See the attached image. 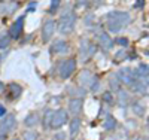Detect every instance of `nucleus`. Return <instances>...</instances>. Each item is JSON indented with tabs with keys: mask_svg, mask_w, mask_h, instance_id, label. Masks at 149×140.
Here are the masks:
<instances>
[{
	"mask_svg": "<svg viewBox=\"0 0 149 140\" xmlns=\"http://www.w3.org/2000/svg\"><path fill=\"white\" fill-rule=\"evenodd\" d=\"M131 18L128 15V12H124V10H113L107 15L106 20V25H107V30L112 33H118L121 31L124 27H127L130 24Z\"/></svg>",
	"mask_w": 149,
	"mask_h": 140,
	"instance_id": "nucleus-1",
	"label": "nucleus"
},
{
	"mask_svg": "<svg viewBox=\"0 0 149 140\" xmlns=\"http://www.w3.org/2000/svg\"><path fill=\"white\" fill-rule=\"evenodd\" d=\"M74 22H76V15H74L72 10H67L66 14H63L60 17V20H58V24H57L58 31L61 34L72 33L73 29H74Z\"/></svg>",
	"mask_w": 149,
	"mask_h": 140,
	"instance_id": "nucleus-2",
	"label": "nucleus"
},
{
	"mask_svg": "<svg viewBox=\"0 0 149 140\" xmlns=\"http://www.w3.org/2000/svg\"><path fill=\"white\" fill-rule=\"evenodd\" d=\"M78 82L81 85V88H88V90L91 91H97V88H98V81L97 78L90 72V70H82L79 75H78Z\"/></svg>",
	"mask_w": 149,
	"mask_h": 140,
	"instance_id": "nucleus-3",
	"label": "nucleus"
},
{
	"mask_svg": "<svg viewBox=\"0 0 149 140\" xmlns=\"http://www.w3.org/2000/svg\"><path fill=\"white\" fill-rule=\"evenodd\" d=\"M17 125V118L15 115H12V113H9V115H6L3 118V121L0 122V140H5L12 131H14Z\"/></svg>",
	"mask_w": 149,
	"mask_h": 140,
	"instance_id": "nucleus-4",
	"label": "nucleus"
},
{
	"mask_svg": "<svg viewBox=\"0 0 149 140\" xmlns=\"http://www.w3.org/2000/svg\"><path fill=\"white\" fill-rule=\"evenodd\" d=\"M74 69H76V60L74 58H67L64 61L60 63L58 66V75L61 79H69L72 73L74 72Z\"/></svg>",
	"mask_w": 149,
	"mask_h": 140,
	"instance_id": "nucleus-5",
	"label": "nucleus"
},
{
	"mask_svg": "<svg viewBox=\"0 0 149 140\" xmlns=\"http://www.w3.org/2000/svg\"><path fill=\"white\" fill-rule=\"evenodd\" d=\"M116 78L119 79V82L122 84H125V85H133L136 81H137V76H136V72L130 67H122L118 70L116 73Z\"/></svg>",
	"mask_w": 149,
	"mask_h": 140,
	"instance_id": "nucleus-6",
	"label": "nucleus"
},
{
	"mask_svg": "<svg viewBox=\"0 0 149 140\" xmlns=\"http://www.w3.org/2000/svg\"><path fill=\"white\" fill-rule=\"evenodd\" d=\"M69 119V113L66 109H58V110H54V115H52V121H51V128L54 130H58L61 128L63 125H66Z\"/></svg>",
	"mask_w": 149,
	"mask_h": 140,
	"instance_id": "nucleus-7",
	"label": "nucleus"
},
{
	"mask_svg": "<svg viewBox=\"0 0 149 140\" xmlns=\"http://www.w3.org/2000/svg\"><path fill=\"white\" fill-rule=\"evenodd\" d=\"M97 51V46L94 43H91L90 40L82 39L81 40V48H79V54H81V60L85 63L88 58H91Z\"/></svg>",
	"mask_w": 149,
	"mask_h": 140,
	"instance_id": "nucleus-8",
	"label": "nucleus"
},
{
	"mask_svg": "<svg viewBox=\"0 0 149 140\" xmlns=\"http://www.w3.org/2000/svg\"><path fill=\"white\" fill-rule=\"evenodd\" d=\"M55 21L54 20H48V21H45V24H43V27H42V40L43 42H49L52 39V36H54V33H55Z\"/></svg>",
	"mask_w": 149,
	"mask_h": 140,
	"instance_id": "nucleus-9",
	"label": "nucleus"
},
{
	"mask_svg": "<svg viewBox=\"0 0 149 140\" xmlns=\"http://www.w3.org/2000/svg\"><path fill=\"white\" fill-rule=\"evenodd\" d=\"M22 27H24V17H19L14 24L9 27V37L10 39H18L22 33Z\"/></svg>",
	"mask_w": 149,
	"mask_h": 140,
	"instance_id": "nucleus-10",
	"label": "nucleus"
},
{
	"mask_svg": "<svg viewBox=\"0 0 149 140\" xmlns=\"http://www.w3.org/2000/svg\"><path fill=\"white\" fill-rule=\"evenodd\" d=\"M69 112L76 118L82 112V98H70L69 100Z\"/></svg>",
	"mask_w": 149,
	"mask_h": 140,
	"instance_id": "nucleus-11",
	"label": "nucleus"
},
{
	"mask_svg": "<svg viewBox=\"0 0 149 140\" xmlns=\"http://www.w3.org/2000/svg\"><path fill=\"white\" fill-rule=\"evenodd\" d=\"M51 54H66L69 51V43L66 40H57L51 46Z\"/></svg>",
	"mask_w": 149,
	"mask_h": 140,
	"instance_id": "nucleus-12",
	"label": "nucleus"
},
{
	"mask_svg": "<svg viewBox=\"0 0 149 140\" xmlns=\"http://www.w3.org/2000/svg\"><path fill=\"white\" fill-rule=\"evenodd\" d=\"M81 119L76 116V118H73L72 121H70V125H69V134H70V140H74L76 139V136H78V133H79V130H81Z\"/></svg>",
	"mask_w": 149,
	"mask_h": 140,
	"instance_id": "nucleus-13",
	"label": "nucleus"
},
{
	"mask_svg": "<svg viewBox=\"0 0 149 140\" xmlns=\"http://www.w3.org/2000/svg\"><path fill=\"white\" fill-rule=\"evenodd\" d=\"M98 43H100V46L104 49V51H109L112 46H113V40L110 39V36L104 31H102L100 34H98Z\"/></svg>",
	"mask_w": 149,
	"mask_h": 140,
	"instance_id": "nucleus-14",
	"label": "nucleus"
},
{
	"mask_svg": "<svg viewBox=\"0 0 149 140\" xmlns=\"http://www.w3.org/2000/svg\"><path fill=\"white\" fill-rule=\"evenodd\" d=\"M37 124H39V115H37L36 112H31L27 115V118L24 119V125L29 127V128H33V127H36Z\"/></svg>",
	"mask_w": 149,
	"mask_h": 140,
	"instance_id": "nucleus-15",
	"label": "nucleus"
},
{
	"mask_svg": "<svg viewBox=\"0 0 149 140\" xmlns=\"http://www.w3.org/2000/svg\"><path fill=\"white\" fill-rule=\"evenodd\" d=\"M22 93V88L18 85V84H10L9 85V98H18Z\"/></svg>",
	"mask_w": 149,
	"mask_h": 140,
	"instance_id": "nucleus-16",
	"label": "nucleus"
},
{
	"mask_svg": "<svg viewBox=\"0 0 149 140\" xmlns=\"http://www.w3.org/2000/svg\"><path fill=\"white\" fill-rule=\"evenodd\" d=\"M116 125H118L116 119L112 116V115H107L106 119H104V122H103V128L107 130V131H110V130H115V128H116Z\"/></svg>",
	"mask_w": 149,
	"mask_h": 140,
	"instance_id": "nucleus-17",
	"label": "nucleus"
},
{
	"mask_svg": "<svg viewBox=\"0 0 149 140\" xmlns=\"http://www.w3.org/2000/svg\"><path fill=\"white\" fill-rule=\"evenodd\" d=\"M52 115H54V110H51V109H46L45 110V115H43V128L45 130H49L51 128V121H52Z\"/></svg>",
	"mask_w": 149,
	"mask_h": 140,
	"instance_id": "nucleus-18",
	"label": "nucleus"
},
{
	"mask_svg": "<svg viewBox=\"0 0 149 140\" xmlns=\"http://www.w3.org/2000/svg\"><path fill=\"white\" fill-rule=\"evenodd\" d=\"M118 103L121 106H127L130 103V94L125 90H119L118 91Z\"/></svg>",
	"mask_w": 149,
	"mask_h": 140,
	"instance_id": "nucleus-19",
	"label": "nucleus"
},
{
	"mask_svg": "<svg viewBox=\"0 0 149 140\" xmlns=\"http://www.w3.org/2000/svg\"><path fill=\"white\" fill-rule=\"evenodd\" d=\"M131 90H133L136 94H145V93H146V85L143 84V81L137 79V81L131 85Z\"/></svg>",
	"mask_w": 149,
	"mask_h": 140,
	"instance_id": "nucleus-20",
	"label": "nucleus"
},
{
	"mask_svg": "<svg viewBox=\"0 0 149 140\" xmlns=\"http://www.w3.org/2000/svg\"><path fill=\"white\" fill-rule=\"evenodd\" d=\"M136 76H137V79H140V81L146 79L148 76H149V66H146V64H140L139 69H137V73H136Z\"/></svg>",
	"mask_w": 149,
	"mask_h": 140,
	"instance_id": "nucleus-21",
	"label": "nucleus"
},
{
	"mask_svg": "<svg viewBox=\"0 0 149 140\" xmlns=\"http://www.w3.org/2000/svg\"><path fill=\"white\" fill-rule=\"evenodd\" d=\"M69 94L73 97V98H84L86 95V91L84 88H69Z\"/></svg>",
	"mask_w": 149,
	"mask_h": 140,
	"instance_id": "nucleus-22",
	"label": "nucleus"
},
{
	"mask_svg": "<svg viewBox=\"0 0 149 140\" xmlns=\"http://www.w3.org/2000/svg\"><path fill=\"white\" fill-rule=\"evenodd\" d=\"M109 85H110V90H112V91H116V93H118V91L121 90V82H119V79L116 78V75L110 78Z\"/></svg>",
	"mask_w": 149,
	"mask_h": 140,
	"instance_id": "nucleus-23",
	"label": "nucleus"
},
{
	"mask_svg": "<svg viewBox=\"0 0 149 140\" xmlns=\"http://www.w3.org/2000/svg\"><path fill=\"white\" fill-rule=\"evenodd\" d=\"M22 140H37V133L33 130H27L22 133Z\"/></svg>",
	"mask_w": 149,
	"mask_h": 140,
	"instance_id": "nucleus-24",
	"label": "nucleus"
},
{
	"mask_svg": "<svg viewBox=\"0 0 149 140\" xmlns=\"http://www.w3.org/2000/svg\"><path fill=\"white\" fill-rule=\"evenodd\" d=\"M9 43H10V37H9V34H5V36L0 37V49L8 48Z\"/></svg>",
	"mask_w": 149,
	"mask_h": 140,
	"instance_id": "nucleus-25",
	"label": "nucleus"
},
{
	"mask_svg": "<svg viewBox=\"0 0 149 140\" xmlns=\"http://www.w3.org/2000/svg\"><path fill=\"white\" fill-rule=\"evenodd\" d=\"M133 110H134L136 115H139V116H142V115H143V112H145L143 106H140L139 103H134V104H133Z\"/></svg>",
	"mask_w": 149,
	"mask_h": 140,
	"instance_id": "nucleus-26",
	"label": "nucleus"
},
{
	"mask_svg": "<svg viewBox=\"0 0 149 140\" xmlns=\"http://www.w3.org/2000/svg\"><path fill=\"white\" fill-rule=\"evenodd\" d=\"M103 100H106V103H112V101H113V95H112V93L110 91L104 93L103 94Z\"/></svg>",
	"mask_w": 149,
	"mask_h": 140,
	"instance_id": "nucleus-27",
	"label": "nucleus"
},
{
	"mask_svg": "<svg viewBox=\"0 0 149 140\" xmlns=\"http://www.w3.org/2000/svg\"><path fill=\"white\" fill-rule=\"evenodd\" d=\"M54 140H67V137H66V133H63V131L57 133V134L54 136Z\"/></svg>",
	"mask_w": 149,
	"mask_h": 140,
	"instance_id": "nucleus-28",
	"label": "nucleus"
},
{
	"mask_svg": "<svg viewBox=\"0 0 149 140\" xmlns=\"http://www.w3.org/2000/svg\"><path fill=\"white\" fill-rule=\"evenodd\" d=\"M118 45H122V46H128V39H125V37H119V39L115 40Z\"/></svg>",
	"mask_w": 149,
	"mask_h": 140,
	"instance_id": "nucleus-29",
	"label": "nucleus"
},
{
	"mask_svg": "<svg viewBox=\"0 0 149 140\" xmlns=\"http://www.w3.org/2000/svg\"><path fill=\"white\" fill-rule=\"evenodd\" d=\"M58 8H60V2H58V0H54V2H51V9H49V10L55 12V9H58Z\"/></svg>",
	"mask_w": 149,
	"mask_h": 140,
	"instance_id": "nucleus-30",
	"label": "nucleus"
},
{
	"mask_svg": "<svg viewBox=\"0 0 149 140\" xmlns=\"http://www.w3.org/2000/svg\"><path fill=\"white\" fill-rule=\"evenodd\" d=\"M36 6H37V3H36V2H33V3H29V8H27V10H34V9H36Z\"/></svg>",
	"mask_w": 149,
	"mask_h": 140,
	"instance_id": "nucleus-31",
	"label": "nucleus"
},
{
	"mask_svg": "<svg viewBox=\"0 0 149 140\" xmlns=\"http://www.w3.org/2000/svg\"><path fill=\"white\" fill-rule=\"evenodd\" d=\"M5 115H6V109L0 104V116H5Z\"/></svg>",
	"mask_w": 149,
	"mask_h": 140,
	"instance_id": "nucleus-32",
	"label": "nucleus"
},
{
	"mask_svg": "<svg viewBox=\"0 0 149 140\" xmlns=\"http://www.w3.org/2000/svg\"><path fill=\"white\" fill-rule=\"evenodd\" d=\"M143 84H145V85H146V88H148V86H149V76H148V78H146V79H145V81H143Z\"/></svg>",
	"mask_w": 149,
	"mask_h": 140,
	"instance_id": "nucleus-33",
	"label": "nucleus"
},
{
	"mask_svg": "<svg viewBox=\"0 0 149 140\" xmlns=\"http://www.w3.org/2000/svg\"><path fill=\"white\" fill-rule=\"evenodd\" d=\"M143 3H145V2H137V3H136V8H142Z\"/></svg>",
	"mask_w": 149,
	"mask_h": 140,
	"instance_id": "nucleus-34",
	"label": "nucleus"
},
{
	"mask_svg": "<svg viewBox=\"0 0 149 140\" xmlns=\"http://www.w3.org/2000/svg\"><path fill=\"white\" fill-rule=\"evenodd\" d=\"M3 90H5V85H3L2 82H0V94H2V93H3Z\"/></svg>",
	"mask_w": 149,
	"mask_h": 140,
	"instance_id": "nucleus-35",
	"label": "nucleus"
},
{
	"mask_svg": "<svg viewBox=\"0 0 149 140\" xmlns=\"http://www.w3.org/2000/svg\"><path fill=\"white\" fill-rule=\"evenodd\" d=\"M133 140H145V139H143V137H140V136H137V137H134Z\"/></svg>",
	"mask_w": 149,
	"mask_h": 140,
	"instance_id": "nucleus-36",
	"label": "nucleus"
},
{
	"mask_svg": "<svg viewBox=\"0 0 149 140\" xmlns=\"http://www.w3.org/2000/svg\"><path fill=\"white\" fill-rule=\"evenodd\" d=\"M107 140H113V139H107Z\"/></svg>",
	"mask_w": 149,
	"mask_h": 140,
	"instance_id": "nucleus-37",
	"label": "nucleus"
},
{
	"mask_svg": "<svg viewBox=\"0 0 149 140\" xmlns=\"http://www.w3.org/2000/svg\"><path fill=\"white\" fill-rule=\"evenodd\" d=\"M148 122H149V118H148Z\"/></svg>",
	"mask_w": 149,
	"mask_h": 140,
	"instance_id": "nucleus-38",
	"label": "nucleus"
},
{
	"mask_svg": "<svg viewBox=\"0 0 149 140\" xmlns=\"http://www.w3.org/2000/svg\"><path fill=\"white\" fill-rule=\"evenodd\" d=\"M14 140H18V139H14Z\"/></svg>",
	"mask_w": 149,
	"mask_h": 140,
	"instance_id": "nucleus-39",
	"label": "nucleus"
}]
</instances>
